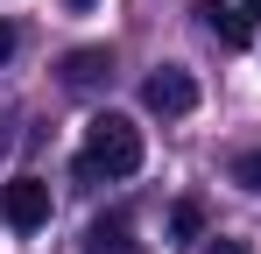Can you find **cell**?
<instances>
[{"label":"cell","instance_id":"cell-11","mask_svg":"<svg viewBox=\"0 0 261 254\" xmlns=\"http://www.w3.org/2000/svg\"><path fill=\"white\" fill-rule=\"evenodd\" d=\"M240 7H247V21H261V0H240Z\"/></svg>","mask_w":261,"mask_h":254},{"label":"cell","instance_id":"cell-9","mask_svg":"<svg viewBox=\"0 0 261 254\" xmlns=\"http://www.w3.org/2000/svg\"><path fill=\"white\" fill-rule=\"evenodd\" d=\"M0 57H14V29L7 21H0Z\"/></svg>","mask_w":261,"mask_h":254},{"label":"cell","instance_id":"cell-4","mask_svg":"<svg viewBox=\"0 0 261 254\" xmlns=\"http://www.w3.org/2000/svg\"><path fill=\"white\" fill-rule=\"evenodd\" d=\"M198 14H205V29H212V42H226V49H247V42H254V21H247V7H226V0H205Z\"/></svg>","mask_w":261,"mask_h":254},{"label":"cell","instance_id":"cell-8","mask_svg":"<svg viewBox=\"0 0 261 254\" xmlns=\"http://www.w3.org/2000/svg\"><path fill=\"white\" fill-rule=\"evenodd\" d=\"M233 184H240V191H254V198H261V156H233Z\"/></svg>","mask_w":261,"mask_h":254},{"label":"cell","instance_id":"cell-3","mask_svg":"<svg viewBox=\"0 0 261 254\" xmlns=\"http://www.w3.org/2000/svg\"><path fill=\"white\" fill-rule=\"evenodd\" d=\"M141 106H148L155 120H184V113L198 106V78H191V71H176V64H163L155 78L141 85Z\"/></svg>","mask_w":261,"mask_h":254},{"label":"cell","instance_id":"cell-7","mask_svg":"<svg viewBox=\"0 0 261 254\" xmlns=\"http://www.w3.org/2000/svg\"><path fill=\"white\" fill-rule=\"evenodd\" d=\"M170 240H176V247L205 240V205H198V198H176V205H170Z\"/></svg>","mask_w":261,"mask_h":254},{"label":"cell","instance_id":"cell-6","mask_svg":"<svg viewBox=\"0 0 261 254\" xmlns=\"http://www.w3.org/2000/svg\"><path fill=\"white\" fill-rule=\"evenodd\" d=\"M85 254H148V247L127 233V219H99V226L85 233Z\"/></svg>","mask_w":261,"mask_h":254},{"label":"cell","instance_id":"cell-5","mask_svg":"<svg viewBox=\"0 0 261 254\" xmlns=\"http://www.w3.org/2000/svg\"><path fill=\"white\" fill-rule=\"evenodd\" d=\"M113 78V57L92 42V49H71L64 57V92H99V85Z\"/></svg>","mask_w":261,"mask_h":254},{"label":"cell","instance_id":"cell-10","mask_svg":"<svg viewBox=\"0 0 261 254\" xmlns=\"http://www.w3.org/2000/svg\"><path fill=\"white\" fill-rule=\"evenodd\" d=\"M205 254H247V247H240V240H219V247H205Z\"/></svg>","mask_w":261,"mask_h":254},{"label":"cell","instance_id":"cell-2","mask_svg":"<svg viewBox=\"0 0 261 254\" xmlns=\"http://www.w3.org/2000/svg\"><path fill=\"white\" fill-rule=\"evenodd\" d=\"M0 219H7V233H43L49 226V184L43 176H7L0 184Z\"/></svg>","mask_w":261,"mask_h":254},{"label":"cell","instance_id":"cell-1","mask_svg":"<svg viewBox=\"0 0 261 254\" xmlns=\"http://www.w3.org/2000/svg\"><path fill=\"white\" fill-rule=\"evenodd\" d=\"M141 156H148V141H141V127H134L127 113H92L85 141H78V176H85V184H99V176L113 184V176H134Z\"/></svg>","mask_w":261,"mask_h":254},{"label":"cell","instance_id":"cell-12","mask_svg":"<svg viewBox=\"0 0 261 254\" xmlns=\"http://www.w3.org/2000/svg\"><path fill=\"white\" fill-rule=\"evenodd\" d=\"M71 7H78V14H85V7H92V0H71Z\"/></svg>","mask_w":261,"mask_h":254}]
</instances>
